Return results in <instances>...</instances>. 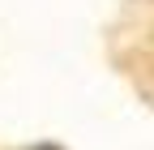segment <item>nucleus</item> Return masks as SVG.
I'll return each instance as SVG.
<instances>
[{"label":"nucleus","instance_id":"nucleus-1","mask_svg":"<svg viewBox=\"0 0 154 150\" xmlns=\"http://www.w3.org/2000/svg\"><path fill=\"white\" fill-rule=\"evenodd\" d=\"M38 150H56V146H38Z\"/></svg>","mask_w":154,"mask_h":150}]
</instances>
